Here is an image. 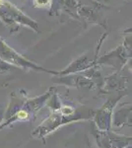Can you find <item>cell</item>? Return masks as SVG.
I'll return each instance as SVG.
<instances>
[{"label": "cell", "instance_id": "6da1fadb", "mask_svg": "<svg viewBox=\"0 0 132 148\" xmlns=\"http://www.w3.org/2000/svg\"><path fill=\"white\" fill-rule=\"evenodd\" d=\"M81 120L80 116H67L62 114L57 108L53 109L52 113L49 114V116L45 121H42L39 125L37 130H35L32 132V135L37 138L44 139L45 136H47L51 132H53L59 126L66 125V123H72V121Z\"/></svg>", "mask_w": 132, "mask_h": 148}, {"label": "cell", "instance_id": "8992f818", "mask_svg": "<svg viewBox=\"0 0 132 148\" xmlns=\"http://www.w3.org/2000/svg\"><path fill=\"white\" fill-rule=\"evenodd\" d=\"M3 119H4V112L2 111V110H0V123H1Z\"/></svg>", "mask_w": 132, "mask_h": 148}, {"label": "cell", "instance_id": "5b68a950", "mask_svg": "<svg viewBox=\"0 0 132 148\" xmlns=\"http://www.w3.org/2000/svg\"><path fill=\"white\" fill-rule=\"evenodd\" d=\"M50 0H35V5L38 7H47L49 5Z\"/></svg>", "mask_w": 132, "mask_h": 148}, {"label": "cell", "instance_id": "52a82bcc", "mask_svg": "<svg viewBox=\"0 0 132 148\" xmlns=\"http://www.w3.org/2000/svg\"><path fill=\"white\" fill-rule=\"evenodd\" d=\"M124 148H131V144L128 145V146H126V147H124Z\"/></svg>", "mask_w": 132, "mask_h": 148}, {"label": "cell", "instance_id": "277c9868", "mask_svg": "<svg viewBox=\"0 0 132 148\" xmlns=\"http://www.w3.org/2000/svg\"><path fill=\"white\" fill-rule=\"evenodd\" d=\"M114 125L117 127L131 125V106L127 105L126 108H122L114 114Z\"/></svg>", "mask_w": 132, "mask_h": 148}, {"label": "cell", "instance_id": "3957f363", "mask_svg": "<svg viewBox=\"0 0 132 148\" xmlns=\"http://www.w3.org/2000/svg\"><path fill=\"white\" fill-rule=\"evenodd\" d=\"M119 98L116 100H109L105 106H103L94 116L96 125L99 130H110L111 128V114L116 103Z\"/></svg>", "mask_w": 132, "mask_h": 148}, {"label": "cell", "instance_id": "7a4b0ae2", "mask_svg": "<svg viewBox=\"0 0 132 148\" xmlns=\"http://www.w3.org/2000/svg\"><path fill=\"white\" fill-rule=\"evenodd\" d=\"M99 148H124L131 144V136L119 135L110 130L95 131Z\"/></svg>", "mask_w": 132, "mask_h": 148}]
</instances>
